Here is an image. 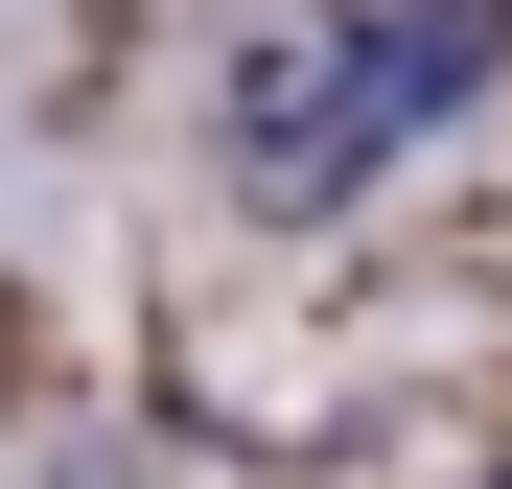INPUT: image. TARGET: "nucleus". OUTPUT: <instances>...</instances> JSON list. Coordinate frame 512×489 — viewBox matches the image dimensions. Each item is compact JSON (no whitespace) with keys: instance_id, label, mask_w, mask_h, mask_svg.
<instances>
[{"instance_id":"1","label":"nucleus","mask_w":512,"mask_h":489,"mask_svg":"<svg viewBox=\"0 0 512 489\" xmlns=\"http://www.w3.org/2000/svg\"><path fill=\"white\" fill-rule=\"evenodd\" d=\"M466 70H489V24H466V0H419V24H350V47L256 70V163H280V187H326V163H373L396 117H443Z\"/></svg>"}]
</instances>
